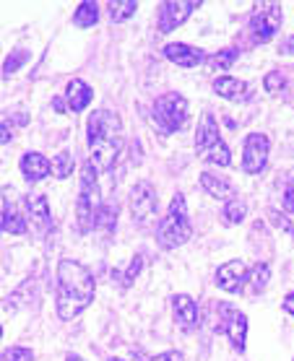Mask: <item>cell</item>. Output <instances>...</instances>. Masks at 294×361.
<instances>
[{"label":"cell","instance_id":"6","mask_svg":"<svg viewBox=\"0 0 294 361\" xmlns=\"http://www.w3.org/2000/svg\"><path fill=\"white\" fill-rule=\"evenodd\" d=\"M281 6L278 3H258L253 8V16H250V32H253V39L266 44L278 34L281 29Z\"/></svg>","mask_w":294,"mask_h":361},{"label":"cell","instance_id":"2","mask_svg":"<svg viewBox=\"0 0 294 361\" xmlns=\"http://www.w3.org/2000/svg\"><path fill=\"white\" fill-rule=\"evenodd\" d=\"M123 120L112 109H94L86 120V140L91 148V161L99 172H110L123 151Z\"/></svg>","mask_w":294,"mask_h":361},{"label":"cell","instance_id":"18","mask_svg":"<svg viewBox=\"0 0 294 361\" xmlns=\"http://www.w3.org/2000/svg\"><path fill=\"white\" fill-rule=\"evenodd\" d=\"M0 224H3L6 234H24L29 229L26 216H21V211H16V205L8 200V192H3V216H0Z\"/></svg>","mask_w":294,"mask_h":361},{"label":"cell","instance_id":"29","mask_svg":"<svg viewBox=\"0 0 294 361\" xmlns=\"http://www.w3.org/2000/svg\"><path fill=\"white\" fill-rule=\"evenodd\" d=\"M32 359H34L32 348L13 345V348H6V351H3V359H0V361H32Z\"/></svg>","mask_w":294,"mask_h":361},{"label":"cell","instance_id":"26","mask_svg":"<svg viewBox=\"0 0 294 361\" xmlns=\"http://www.w3.org/2000/svg\"><path fill=\"white\" fill-rule=\"evenodd\" d=\"M269 279H271V268H269V263H258L250 271V291L253 294H258V291H263L266 288V283H269Z\"/></svg>","mask_w":294,"mask_h":361},{"label":"cell","instance_id":"41","mask_svg":"<svg viewBox=\"0 0 294 361\" xmlns=\"http://www.w3.org/2000/svg\"><path fill=\"white\" fill-rule=\"evenodd\" d=\"M289 188H294V169L289 172Z\"/></svg>","mask_w":294,"mask_h":361},{"label":"cell","instance_id":"15","mask_svg":"<svg viewBox=\"0 0 294 361\" xmlns=\"http://www.w3.org/2000/svg\"><path fill=\"white\" fill-rule=\"evenodd\" d=\"M221 143V135H219V123H216V117L211 112H204L201 117V123H198V133H196V148L198 151H211L213 146H219Z\"/></svg>","mask_w":294,"mask_h":361},{"label":"cell","instance_id":"27","mask_svg":"<svg viewBox=\"0 0 294 361\" xmlns=\"http://www.w3.org/2000/svg\"><path fill=\"white\" fill-rule=\"evenodd\" d=\"M245 211H247V205L242 203V200H229V203L224 205V211H221V219H224V224H240L245 219Z\"/></svg>","mask_w":294,"mask_h":361},{"label":"cell","instance_id":"40","mask_svg":"<svg viewBox=\"0 0 294 361\" xmlns=\"http://www.w3.org/2000/svg\"><path fill=\"white\" fill-rule=\"evenodd\" d=\"M66 361H83V359H81V356H76V353H71V356H68Z\"/></svg>","mask_w":294,"mask_h":361},{"label":"cell","instance_id":"13","mask_svg":"<svg viewBox=\"0 0 294 361\" xmlns=\"http://www.w3.org/2000/svg\"><path fill=\"white\" fill-rule=\"evenodd\" d=\"M164 58L172 60L175 66H180V68H196L206 60V52L193 47V44H185V42H170V44L164 47Z\"/></svg>","mask_w":294,"mask_h":361},{"label":"cell","instance_id":"25","mask_svg":"<svg viewBox=\"0 0 294 361\" xmlns=\"http://www.w3.org/2000/svg\"><path fill=\"white\" fill-rule=\"evenodd\" d=\"M114 224H117V205L105 203L102 205V211H99V216H97V226H94V229L105 231V234H112Z\"/></svg>","mask_w":294,"mask_h":361},{"label":"cell","instance_id":"19","mask_svg":"<svg viewBox=\"0 0 294 361\" xmlns=\"http://www.w3.org/2000/svg\"><path fill=\"white\" fill-rule=\"evenodd\" d=\"M201 188L208 192L211 197H219V200H235V190H232V185H229L227 180H221V177H216V174L211 172H201Z\"/></svg>","mask_w":294,"mask_h":361},{"label":"cell","instance_id":"32","mask_svg":"<svg viewBox=\"0 0 294 361\" xmlns=\"http://www.w3.org/2000/svg\"><path fill=\"white\" fill-rule=\"evenodd\" d=\"M141 268H143V257H141V255H136V257L131 260V268L125 271V283H123V286H131L133 281H136V276L141 273Z\"/></svg>","mask_w":294,"mask_h":361},{"label":"cell","instance_id":"3","mask_svg":"<svg viewBox=\"0 0 294 361\" xmlns=\"http://www.w3.org/2000/svg\"><path fill=\"white\" fill-rule=\"evenodd\" d=\"M102 192H99V182H97V166L94 161H86L81 169V190H78V197H76V221H78V229L86 234L97 226V216L102 211Z\"/></svg>","mask_w":294,"mask_h":361},{"label":"cell","instance_id":"7","mask_svg":"<svg viewBox=\"0 0 294 361\" xmlns=\"http://www.w3.org/2000/svg\"><path fill=\"white\" fill-rule=\"evenodd\" d=\"M156 190L151 188V182L141 180L131 188V216L136 224H148L156 216Z\"/></svg>","mask_w":294,"mask_h":361},{"label":"cell","instance_id":"20","mask_svg":"<svg viewBox=\"0 0 294 361\" xmlns=\"http://www.w3.org/2000/svg\"><path fill=\"white\" fill-rule=\"evenodd\" d=\"M213 94L232 99V102H240V99L247 97V83L240 81V78H232V75H221V78L213 81Z\"/></svg>","mask_w":294,"mask_h":361},{"label":"cell","instance_id":"30","mask_svg":"<svg viewBox=\"0 0 294 361\" xmlns=\"http://www.w3.org/2000/svg\"><path fill=\"white\" fill-rule=\"evenodd\" d=\"M263 86H266L269 94H278V91L284 89V75L278 73V71H271V73H266V78H263Z\"/></svg>","mask_w":294,"mask_h":361},{"label":"cell","instance_id":"35","mask_svg":"<svg viewBox=\"0 0 294 361\" xmlns=\"http://www.w3.org/2000/svg\"><path fill=\"white\" fill-rule=\"evenodd\" d=\"M154 361H185V359H182L180 351H167V353H159Z\"/></svg>","mask_w":294,"mask_h":361},{"label":"cell","instance_id":"5","mask_svg":"<svg viewBox=\"0 0 294 361\" xmlns=\"http://www.w3.org/2000/svg\"><path fill=\"white\" fill-rule=\"evenodd\" d=\"M154 123L164 135L182 130V125L188 123V99L177 91L162 94L154 104Z\"/></svg>","mask_w":294,"mask_h":361},{"label":"cell","instance_id":"1","mask_svg":"<svg viewBox=\"0 0 294 361\" xmlns=\"http://www.w3.org/2000/svg\"><path fill=\"white\" fill-rule=\"evenodd\" d=\"M94 276L89 268H83L76 260H60L57 263V317L74 320L94 302Z\"/></svg>","mask_w":294,"mask_h":361},{"label":"cell","instance_id":"33","mask_svg":"<svg viewBox=\"0 0 294 361\" xmlns=\"http://www.w3.org/2000/svg\"><path fill=\"white\" fill-rule=\"evenodd\" d=\"M269 219H271L274 224H276L278 229H284L286 234H289V237H294V224L289 221V219H284V216H278L276 211H269Z\"/></svg>","mask_w":294,"mask_h":361},{"label":"cell","instance_id":"31","mask_svg":"<svg viewBox=\"0 0 294 361\" xmlns=\"http://www.w3.org/2000/svg\"><path fill=\"white\" fill-rule=\"evenodd\" d=\"M26 58H29V55H26V49H16L13 55H8V58H6V68H3V73H6V75H8V73H16L18 66H21V63H24Z\"/></svg>","mask_w":294,"mask_h":361},{"label":"cell","instance_id":"24","mask_svg":"<svg viewBox=\"0 0 294 361\" xmlns=\"http://www.w3.org/2000/svg\"><path fill=\"white\" fill-rule=\"evenodd\" d=\"M71 172H74V154H71L68 148H63V151L52 159V174H55L57 180H66V177H71Z\"/></svg>","mask_w":294,"mask_h":361},{"label":"cell","instance_id":"36","mask_svg":"<svg viewBox=\"0 0 294 361\" xmlns=\"http://www.w3.org/2000/svg\"><path fill=\"white\" fill-rule=\"evenodd\" d=\"M281 307H284V312H286V314H292V317H294V291H292V294H286V296H284V302H281Z\"/></svg>","mask_w":294,"mask_h":361},{"label":"cell","instance_id":"34","mask_svg":"<svg viewBox=\"0 0 294 361\" xmlns=\"http://www.w3.org/2000/svg\"><path fill=\"white\" fill-rule=\"evenodd\" d=\"M284 211L286 214L294 211V188H286V192H284Z\"/></svg>","mask_w":294,"mask_h":361},{"label":"cell","instance_id":"10","mask_svg":"<svg viewBox=\"0 0 294 361\" xmlns=\"http://www.w3.org/2000/svg\"><path fill=\"white\" fill-rule=\"evenodd\" d=\"M219 312L221 314V328L229 336L232 345L237 351H245V336H247V317L240 310H235L232 304H219Z\"/></svg>","mask_w":294,"mask_h":361},{"label":"cell","instance_id":"17","mask_svg":"<svg viewBox=\"0 0 294 361\" xmlns=\"http://www.w3.org/2000/svg\"><path fill=\"white\" fill-rule=\"evenodd\" d=\"M91 99H94V89H91V86H86L81 78L68 81L66 102H68V109H71V112H81V109H86Z\"/></svg>","mask_w":294,"mask_h":361},{"label":"cell","instance_id":"12","mask_svg":"<svg viewBox=\"0 0 294 361\" xmlns=\"http://www.w3.org/2000/svg\"><path fill=\"white\" fill-rule=\"evenodd\" d=\"M247 279H250V271H247V265L242 260H229V263H224L216 271V286L221 291H227V294L240 291V288L245 286Z\"/></svg>","mask_w":294,"mask_h":361},{"label":"cell","instance_id":"4","mask_svg":"<svg viewBox=\"0 0 294 361\" xmlns=\"http://www.w3.org/2000/svg\"><path fill=\"white\" fill-rule=\"evenodd\" d=\"M193 234V226H190L188 219V208H185V195L177 192L172 195V203L164 214L159 229H156V237H159V245L172 250V247H180L185 245Z\"/></svg>","mask_w":294,"mask_h":361},{"label":"cell","instance_id":"8","mask_svg":"<svg viewBox=\"0 0 294 361\" xmlns=\"http://www.w3.org/2000/svg\"><path fill=\"white\" fill-rule=\"evenodd\" d=\"M266 164H269V135L250 133L245 138V151H242V169L247 174H261Z\"/></svg>","mask_w":294,"mask_h":361},{"label":"cell","instance_id":"42","mask_svg":"<svg viewBox=\"0 0 294 361\" xmlns=\"http://www.w3.org/2000/svg\"><path fill=\"white\" fill-rule=\"evenodd\" d=\"M107 361H123V359H117V356H110V359H107Z\"/></svg>","mask_w":294,"mask_h":361},{"label":"cell","instance_id":"38","mask_svg":"<svg viewBox=\"0 0 294 361\" xmlns=\"http://www.w3.org/2000/svg\"><path fill=\"white\" fill-rule=\"evenodd\" d=\"M3 146H8V140H11V130H8V120H3Z\"/></svg>","mask_w":294,"mask_h":361},{"label":"cell","instance_id":"23","mask_svg":"<svg viewBox=\"0 0 294 361\" xmlns=\"http://www.w3.org/2000/svg\"><path fill=\"white\" fill-rule=\"evenodd\" d=\"M139 11V3L136 0H112L110 3V16H112V21H128V18L133 16Z\"/></svg>","mask_w":294,"mask_h":361},{"label":"cell","instance_id":"39","mask_svg":"<svg viewBox=\"0 0 294 361\" xmlns=\"http://www.w3.org/2000/svg\"><path fill=\"white\" fill-rule=\"evenodd\" d=\"M52 107H55L57 112H66V107H63V99H52Z\"/></svg>","mask_w":294,"mask_h":361},{"label":"cell","instance_id":"11","mask_svg":"<svg viewBox=\"0 0 294 361\" xmlns=\"http://www.w3.org/2000/svg\"><path fill=\"white\" fill-rule=\"evenodd\" d=\"M196 8L198 3H193V0H180V3L177 0H167L162 6V13H159V32L170 34L172 29L182 26Z\"/></svg>","mask_w":294,"mask_h":361},{"label":"cell","instance_id":"28","mask_svg":"<svg viewBox=\"0 0 294 361\" xmlns=\"http://www.w3.org/2000/svg\"><path fill=\"white\" fill-rule=\"evenodd\" d=\"M206 161L208 164H219V166H229L232 164V151H229V146L221 140L219 146H213L211 151H208V157H206Z\"/></svg>","mask_w":294,"mask_h":361},{"label":"cell","instance_id":"14","mask_svg":"<svg viewBox=\"0 0 294 361\" xmlns=\"http://www.w3.org/2000/svg\"><path fill=\"white\" fill-rule=\"evenodd\" d=\"M18 169L24 174V180L32 185V182H40V180H45L47 174H52V161H47V159L42 157V154H37V151H29V154L21 157Z\"/></svg>","mask_w":294,"mask_h":361},{"label":"cell","instance_id":"9","mask_svg":"<svg viewBox=\"0 0 294 361\" xmlns=\"http://www.w3.org/2000/svg\"><path fill=\"white\" fill-rule=\"evenodd\" d=\"M24 208H26V221L34 229L37 237H45L52 231V211L47 205V197L45 195H26L24 197Z\"/></svg>","mask_w":294,"mask_h":361},{"label":"cell","instance_id":"16","mask_svg":"<svg viewBox=\"0 0 294 361\" xmlns=\"http://www.w3.org/2000/svg\"><path fill=\"white\" fill-rule=\"evenodd\" d=\"M172 307H175V320L177 325L185 330H193L198 325V304L193 302V296L188 294H177L172 299Z\"/></svg>","mask_w":294,"mask_h":361},{"label":"cell","instance_id":"21","mask_svg":"<svg viewBox=\"0 0 294 361\" xmlns=\"http://www.w3.org/2000/svg\"><path fill=\"white\" fill-rule=\"evenodd\" d=\"M99 18V8L97 3H91V0H83L81 6L74 11V24L81 26V29H86V26H94Z\"/></svg>","mask_w":294,"mask_h":361},{"label":"cell","instance_id":"22","mask_svg":"<svg viewBox=\"0 0 294 361\" xmlns=\"http://www.w3.org/2000/svg\"><path fill=\"white\" fill-rule=\"evenodd\" d=\"M240 58V49L237 47H224L219 52H213L211 58H208V68L213 71H227V68L235 66V60Z\"/></svg>","mask_w":294,"mask_h":361},{"label":"cell","instance_id":"37","mask_svg":"<svg viewBox=\"0 0 294 361\" xmlns=\"http://www.w3.org/2000/svg\"><path fill=\"white\" fill-rule=\"evenodd\" d=\"M278 52L281 55H294V37H289L284 44H278Z\"/></svg>","mask_w":294,"mask_h":361}]
</instances>
